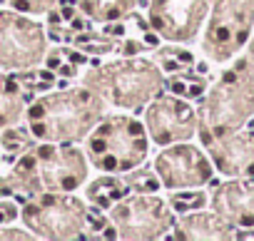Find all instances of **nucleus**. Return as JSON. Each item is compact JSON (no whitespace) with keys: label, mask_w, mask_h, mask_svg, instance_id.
Wrapping results in <instances>:
<instances>
[{"label":"nucleus","mask_w":254,"mask_h":241,"mask_svg":"<svg viewBox=\"0 0 254 241\" xmlns=\"http://www.w3.org/2000/svg\"><path fill=\"white\" fill-rule=\"evenodd\" d=\"M229 38V32L224 30V27H219V32H217V40H227Z\"/></svg>","instance_id":"f257e3e1"}]
</instances>
